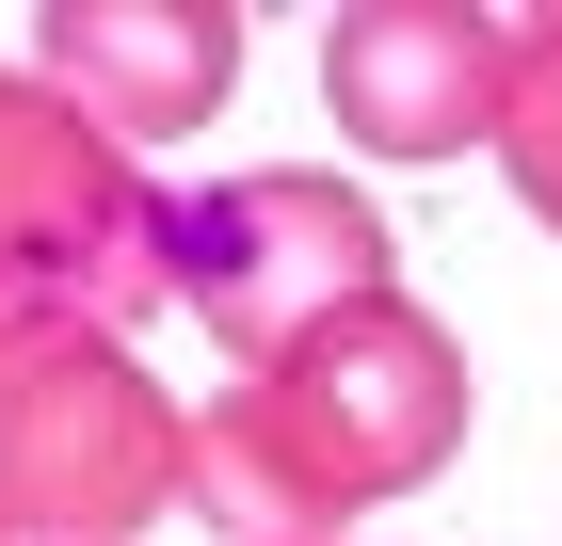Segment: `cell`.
Returning <instances> with one entry per match:
<instances>
[{
  "label": "cell",
  "mask_w": 562,
  "mask_h": 546,
  "mask_svg": "<svg viewBox=\"0 0 562 546\" xmlns=\"http://www.w3.org/2000/svg\"><path fill=\"white\" fill-rule=\"evenodd\" d=\"M450 450H467V337L386 290L193 419V499L177 514H210L225 546H353V514L418 499Z\"/></svg>",
  "instance_id": "1"
},
{
  "label": "cell",
  "mask_w": 562,
  "mask_h": 546,
  "mask_svg": "<svg viewBox=\"0 0 562 546\" xmlns=\"http://www.w3.org/2000/svg\"><path fill=\"white\" fill-rule=\"evenodd\" d=\"M193 499V419L97 322H0V546H130Z\"/></svg>",
  "instance_id": "2"
},
{
  "label": "cell",
  "mask_w": 562,
  "mask_h": 546,
  "mask_svg": "<svg viewBox=\"0 0 562 546\" xmlns=\"http://www.w3.org/2000/svg\"><path fill=\"white\" fill-rule=\"evenodd\" d=\"M0 305L97 337L177 305V193H145V161L97 145L33 65H0Z\"/></svg>",
  "instance_id": "3"
},
{
  "label": "cell",
  "mask_w": 562,
  "mask_h": 546,
  "mask_svg": "<svg viewBox=\"0 0 562 546\" xmlns=\"http://www.w3.org/2000/svg\"><path fill=\"white\" fill-rule=\"evenodd\" d=\"M386 290H402L386 210H370L353 177H322V161H241V177H210V193H177V305H193L241 370L305 354L322 322H353V305H386Z\"/></svg>",
  "instance_id": "4"
},
{
  "label": "cell",
  "mask_w": 562,
  "mask_h": 546,
  "mask_svg": "<svg viewBox=\"0 0 562 546\" xmlns=\"http://www.w3.org/2000/svg\"><path fill=\"white\" fill-rule=\"evenodd\" d=\"M498 97H515V33L467 0H353L322 33V113L370 161H467L498 145Z\"/></svg>",
  "instance_id": "5"
},
{
  "label": "cell",
  "mask_w": 562,
  "mask_h": 546,
  "mask_svg": "<svg viewBox=\"0 0 562 546\" xmlns=\"http://www.w3.org/2000/svg\"><path fill=\"white\" fill-rule=\"evenodd\" d=\"M33 81L97 129V145H177V129H210L225 81H241V16L225 0H48L33 33Z\"/></svg>",
  "instance_id": "6"
},
{
  "label": "cell",
  "mask_w": 562,
  "mask_h": 546,
  "mask_svg": "<svg viewBox=\"0 0 562 546\" xmlns=\"http://www.w3.org/2000/svg\"><path fill=\"white\" fill-rule=\"evenodd\" d=\"M498 177L530 193V225H562V16L515 33V97H498Z\"/></svg>",
  "instance_id": "7"
},
{
  "label": "cell",
  "mask_w": 562,
  "mask_h": 546,
  "mask_svg": "<svg viewBox=\"0 0 562 546\" xmlns=\"http://www.w3.org/2000/svg\"><path fill=\"white\" fill-rule=\"evenodd\" d=\"M0 322H16V305H0Z\"/></svg>",
  "instance_id": "8"
}]
</instances>
